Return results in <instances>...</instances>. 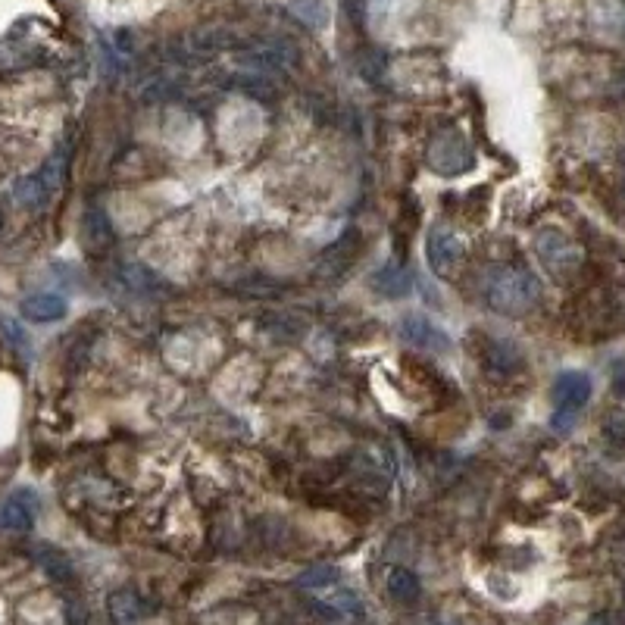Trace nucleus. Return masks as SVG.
<instances>
[{
	"label": "nucleus",
	"mask_w": 625,
	"mask_h": 625,
	"mask_svg": "<svg viewBox=\"0 0 625 625\" xmlns=\"http://www.w3.org/2000/svg\"><path fill=\"white\" fill-rule=\"evenodd\" d=\"M485 300H488V307L497 310V313L522 316V313H529L541 300V288H538V279L532 272L504 266V269H497V272L488 275Z\"/></svg>",
	"instance_id": "1"
},
{
	"label": "nucleus",
	"mask_w": 625,
	"mask_h": 625,
	"mask_svg": "<svg viewBox=\"0 0 625 625\" xmlns=\"http://www.w3.org/2000/svg\"><path fill=\"white\" fill-rule=\"evenodd\" d=\"M591 400V379L585 372H560L554 382V429L566 435L582 407Z\"/></svg>",
	"instance_id": "2"
},
{
	"label": "nucleus",
	"mask_w": 625,
	"mask_h": 625,
	"mask_svg": "<svg viewBox=\"0 0 625 625\" xmlns=\"http://www.w3.org/2000/svg\"><path fill=\"white\" fill-rule=\"evenodd\" d=\"M63 154L54 157V160H47L38 172L32 175H22V179L13 185V197H16V204L25 207V210H41L50 204V197L57 194L60 182H63Z\"/></svg>",
	"instance_id": "3"
},
{
	"label": "nucleus",
	"mask_w": 625,
	"mask_h": 625,
	"mask_svg": "<svg viewBox=\"0 0 625 625\" xmlns=\"http://www.w3.org/2000/svg\"><path fill=\"white\" fill-rule=\"evenodd\" d=\"M535 254L538 260L557 275H569L582 266V250L566 232L554 229V225H544L535 232Z\"/></svg>",
	"instance_id": "4"
},
{
	"label": "nucleus",
	"mask_w": 625,
	"mask_h": 625,
	"mask_svg": "<svg viewBox=\"0 0 625 625\" xmlns=\"http://www.w3.org/2000/svg\"><path fill=\"white\" fill-rule=\"evenodd\" d=\"M429 166L441 175H457V172H466L472 166V147L469 141L457 132V129H447L441 132L432 147H429Z\"/></svg>",
	"instance_id": "5"
},
{
	"label": "nucleus",
	"mask_w": 625,
	"mask_h": 625,
	"mask_svg": "<svg viewBox=\"0 0 625 625\" xmlns=\"http://www.w3.org/2000/svg\"><path fill=\"white\" fill-rule=\"evenodd\" d=\"M425 257H429L432 272L447 279L466 260V241L450 229H432L429 241H425Z\"/></svg>",
	"instance_id": "6"
},
{
	"label": "nucleus",
	"mask_w": 625,
	"mask_h": 625,
	"mask_svg": "<svg viewBox=\"0 0 625 625\" xmlns=\"http://www.w3.org/2000/svg\"><path fill=\"white\" fill-rule=\"evenodd\" d=\"M313 610L319 613L322 622H332V625H344V622H360L366 616V607L357 591H347V588H335L325 597L313 600Z\"/></svg>",
	"instance_id": "7"
},
{
	"label": "nucleus",
	"mask_w": 625,
	"mask_h": 625,
	"mask_svg": "<svg viewBox=\"0 0 625 625\" xmlns=\"http://www.w3.org/2000/svg\"><path fill=\"white\" fill-rule=\"evenodd\" d=\"M38 516V494L19 488L0 500V529L7 532H29Z\"/></svg>",
	"instance_id": "8"
},
{
	"label": "nucleus",
	"mask_w": 625,
	"mask_h": 625,
	"mask_svg": "<svg viewBox=\"0 0 625 625\" xmlns=\"http://www.w3.org/2000/svg\"><path fill=\"white\" fill-rule=\"evenodd\" d=\"M400 335H404V341H410L416 347L435 350V354H444V350H450V338L438 329L432 319H425V316H404V322H400Z\"/></svg>",
	"instance_id": "9"
},
{
	"label": "nucleus",
	"mask_w": 625,
	"mask_h": 625,
	"mask_svg": "<svg viewBox=\"0 0 625 625\" xmlns=\"http://www.w3.org/2000/svg\"><path fill=\"white\" fill-rule=\"evenodd\" d=\"M66 310H69V304L60 294H32L19 304L22 319H29V322H57L66 316Z\"/></svg>",
	"instance_id": "10"
},
{
	"label": "nucleus",
	"mask_w": 625,
	"mask_h": 625,
	"mask_svg": "<svg viewBox=\"0 0 625 625\" xmlns=\"http://www.w3.org/2000/svg\"><path fill=\"white\" fill-rule=\"evenodd\" d=\"M522 366V354L516 350L513 341L504 338H488L485 344V369L497 372V375H513Z\"/></svg>",
	"instance_id": "11"
},
{
	"label": "nucleus",
	"mask_w": 625,
	"mask_h": 625,
	"mask_svg": "<svg viewBox=\"0 0 625 625\" xmlns=\"http://www.w3.org/2000/svg\"><path fill=\"white\" fill-rule=\"evenodd\" d=\"M385 588L388 594L397 600V604H416V600L422 597V582H419V575L407 566H394L388 572V579H385Z\"/></svg>",
	"instance_id": "12"
},
{
	"label": "nucleus",
	"mask_w": 625,
	"mask_h": 625,
	"mask_svg": "<svg viewBox=\"0 0 625 625\" xmlns=\"http://www.w3.org/2000/svg\"><path fill=\"white\" fill-rule=\"evenodd\" d=\"M147 613H150L147 600L135 591H116L110 597V616L116 625H132V622L144 619Z\"/></svg>",
	"instance_id": "13"
},
{
	"label": "nucleus",
	"mask_w": 625,
	"mask_h": 625,
	"mask_svg": "<svg viewBox=\"0 0 625 625\" xmlns=\"http://www.w3.org/2000/svg\"><path fill=\"white\" fill-rule=\"evenodd\" d=\"M35 560H38V566L50 575V579H57V582L72 579V563L60 554L57 547H38V550H35Z\"/></svg>",
	"instance_id": "14"
},
{
	"label": "nucleus",
	"mask_w": 625,
	"mask_h": 625,
	"mask_svg": "<svg viewBox=\"0 0 625 625\" xmlns=\"http://www.w3.org/2000/svg\"><path fill=\"white\" fill-rule=\"evenodd\" d=\"M110 238H113V232H110L107 216L100 213V210H91V213L85 216V241H88V247H91V250L107 247Z\"/></svg>",
	"instance_id": "15"
},
{
	"label": "nucleus",
	"mask_w": 625,
	"mask_h": 625,
	"mask_svg": "<svg viewBox=\"0 0 625 625\" xmlns=\"http://www.w3.org/2000/svg\"><path fill=\"white\" fill-rule=\"evenodd\" d=\"M335 582H338V569H332V566H313L297 579V585L307 588V591H325V588H332Z\"/></svg>",
	"instance_id": "16"
},
{
	"label": "nucleus",
	"mask_w": 625,
	"mask_h": 625,
	"mask_svg": "<svg viewBox=\"0 0 625 625\" xmlns=\"http://www.w3.org/2000/svg\"><path fill=\"white\" fill-rule=\"evenodd\" d=\"M291 13L300 16L307 25H313V29H319V25L325 22V7H322V0H294V4H291Z\"/></svg>",
	"instance_id": "17"
},
{
	"label": "nucleus",
	"mask_w": 625,
	"mask_h": 625,
	"mask_svg": "<svg viewBox=\"0 0 625 625\" xmlns=\"http://www.w3.org/2000/svg\"><path fill=\"white\" fill-rule=\"evenodd\" d=\"M0 332H4V335L10 338V344L19 350V354L29 357V335L22 332V325H19L16 319H10V316H0Z\"/></svg>",
	"instance_id": "18"
},
{
	"label": "nucleus",
	"mask_w": 625,
	"mask_h": 625,
	"mask_svg": "<svg viewBox=\"0 0 625 625\" xmlns=\"http://www.w3.org/2000/svg\"><path fill=\"white\" fill-rule=\"evenodd\" d=\"M604 438L613 444V447H625V416L622 413H613L604 425Z\"/></svg>",
	"instance_id": "19"
},
{
	"label": "nucleus",
	"mask_w": 625,
	"mask_h": 625,
	"mask_svg": "<svg viewBox=\"0 0 625 625\" xmlns=\"http://www.w3.org/2000/svg\"><path fill=\"white\" fill-rule=\"evenodd\" d=\"M588 625H619V616H616V613H600V616H594Z\"/></svg>",
	"instance_id": "20"
},
{
	"label": "nucleus",
	"mask_w": 625,
	"mask_h": 625,
	"mask_svg": "<svg viewBox=\"0 0 625 625\" xmlns=\"http://www.w3.org/2000/svg\"><path fill=\"white\" fill-rule=\"evenodd\" d=\"M357 625H369V622H366V619H360V622H357Z\"/></svg>",
	"instance_id": "21"
},
{
	"label": "nucleus",
	"mask_w": 625,
	"mask_h": 625,
	"mask_svg": "<svg viewBox=\"0 0 625 625\" xmlns=\"http://www.w3.org/2000/svg\"><path fill=\"white\" fill-rule=\"evenodd\" d=\"M622 188H625V179H622Z\"/></svg>",
	"instance_id": "22"
}]
</instances>
